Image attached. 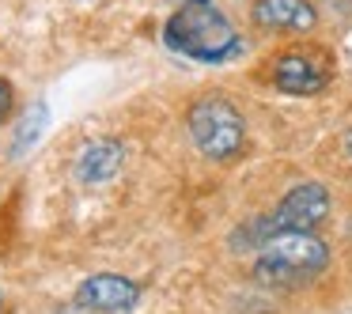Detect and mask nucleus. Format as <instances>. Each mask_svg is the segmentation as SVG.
<instances>
[{
	"mask_svg": "<svg viewBox=\"0 0 352 314\" xmlns=\"http://www.w3.org/2000/svg\"><path fill=\"white\" fill-rule=\"evenodd\" d=\"M163 42L175 54L190 57L201 65H220L243 49L235 23L216 8L212 0H182V8L167 19L163 27Z\"/></svg>",
	"mask_w": 352,
	"mask_h": 314,
	"instance_id": "nucleus-1",
	"label": "nucleus"
},
{
	"mask_svg": "<svg viewBox=\"0 0 352 314\" xmlns=\"http://www.w3.org/2000/svg\"><path fill=\"white\" fill-rule=\"evenodd\" d=\"M329 250L311 231H276L261 243L254 261V280L265 288H299L326 269Z\"/></svg>",
	"mask_w": 352,
	"mask_h": 314,
	"instance_id": "nucleus-2",
	"label": "nucleus"
},
{
	"mask_svg": "<svg viewBox=\"0 0 352 314\" xmlns=\"http://www.w3.org/2000/svg\"><path fill=\"white\" fill-rule=\"evenodd\" d=\"M190 137L208 159H231V155L243 152V140H246L243 114L223 95L197 99L190 106Z\"/></svg>",
	"mask_w": 352,
	"mask_h": 314,
	"instance_id": "nucleus-3",
	"label": "nucleus"
},
{
	"mask_svg": "<svg viewBox=\"0 0 352 314\" xmlns=\"http://www.w3.org/2000/svg\"><path fill=\"white\" fill-rule=\"evenodd\" d=\"M333 76V61L326 49H288L273 69V84L288 95H318Z\"/></svg>",
	"mask_w": 352,
	"mask_h": 314,
	"instance_id": "nucleus-4",
	"label": "nucleus"
},
{
	"mask_svg": "<svg viewBox=\"0 0 352 314\" xmlns=\"http://www.w3.org/2000/svg\"><path fill=\"white\" fill-rule=\"evenodd\" d=\"M326 212H329L326 186L303 182L276 205V212L269 216V220H273V231H314L326 220Z\"/></svg>",
	"mask_w": 352,
	"mask_h": 314,
	"instance_id": "nucleus-5",
	"label": "nucleus"
},
{
	"mask_svg": "<svg viewBox=\"0 0 352 314\" xmlns=\"http://www.w3.org/2000/svg\"><path fill=\"white\" fill-rule=\"evenodd\" d=\"M76 299L84 306H91L95 314H125V311H133V306H137L140 288L133 280H125V276L99 273V276H91V280L80 284Z\"/></svg>",
	"mask_w": 352,
	"mask_h": 314,
	"instance_id": "nucleus-6",
	"label": "nucleus"
},
{
	"mask_svg": "<svg viewBox=\"0 0 352 314\" xmlns=\"http://www.w3.org/2000/svg\"><path fill=\"white\" fill-rule=\"evenodd\" d=\"M254 23L269 27V31H311L318 23V12L311 0H258Z\"/></svg>",
	"mask_w": 352,
	"mask_h": 314,
	"instance_id": "nucleus-7",
	"label": "nucleus"
},
{
	"mask_svg": "<svg viewBox=\"0 0 352 314\" xmlns=\"http://www.w3.org/2000/svg\"><path fill=\"white\" fill-rule=\"evenodd\" d=\"M122 159H125V148L118 140H91L76 159V175L80 182H110L122 170Z\"/></svg>",
	"mask_w": 352,
	"mask_h": 314,
	"instance_id": "nucleus-8",
	"label": "nucleus"
},
{
	"mask_svg": "<svg viewBox=\"0 0 352 314\" xmlns=\"http://www.w3.org/2000/svg\"><path fill=\"white\" fill-rule=\"evenodd\" d=\"M46 125H50V110H46V102H34V110L23 117V122H19L16 137H12V155L31 152V148L38 144V137L46 133Z\"/></svg>",
	"mask_w": 352,
	"mask_h": 314,
	"instance_id": "nucleus-9",
	"label": "nucleus"
},
{
	"mask_svg": "<svg viewBox=\"0 0 352 314\" xmlns=\"http://www.w3.org/2000/svg\"><path fill=\"white\" fill-rule=\"evenodd\" d=\"M12 106H16V91H12L8 80H0V122L12 114Z\"/></svg>",
	"mask_w": 352,
	"mask_h": 314,
	"instance_id": "nucleus-10",
	"label": "nucleus"
},
{
	"mask_svg": "<svg viewBox=\"0 0 352 314\" xmlns=\"http://www.w3.org/2000/svg\"><path fill=\"white\" fill-rule=\"evenodd\" d=\"M54 314H95V311H91V306H84V303H80V299H76V303L61 306V311H54Z\"/></svg>",
	"mask_w": 352,
	"mask_h": 314,
	"instance_id": "nucleus-11",
	"label": "nucleus"
},
{
	"mask_svg": "<svg viewBox=\"0 0 352 314\" xmlns=\"http://www.w3.org/2000/svg\"><path fill=\"white\" fill-rule=\"evenodd\" d=\"M0 306H4V295H0Z\"/></svg>",
	"mask_w": 352,
	"mask_h": 314,
	"instance_id": "nucleus-12",
	"label": "nucleus"
}]
</instances>
